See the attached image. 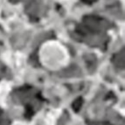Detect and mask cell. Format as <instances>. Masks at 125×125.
<instances>
[{
  "mask_svg": "<svg viewBox=\"0 0 125 125\" xmlns=\"http://www.w3.org/2000/svg\"><path fill=\"white\" fill-rule=\"evenodd\" d=\"M81 104H82V100H81V98L77 99V100H76L74 102H73V109H74L75 111H78L80 109V108H81Z\"/></svg>",
  "mask_w": 125,
  "mask_h": 125,
  "instance_id": "obj_1",
  "label": "cell"
}]
</instances>
